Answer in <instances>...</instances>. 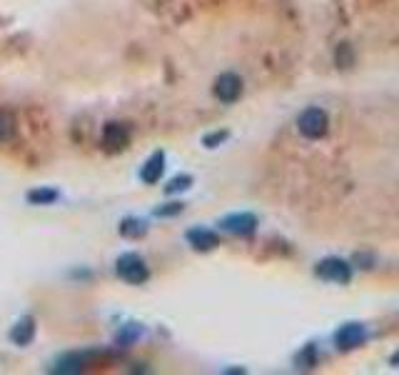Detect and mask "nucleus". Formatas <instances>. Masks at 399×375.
<instances>
[{"instance_id":"obj_5","label":"nucleus","mask_w":399,"mask_h":375,"mask_svg":"<svg viewBox=\"0 0 399 375\" xmlns=\"http://www.w3.org/2000/svg\"><path fill=\"white\" fill-rule=\"evenodd\" d=\"M242 93V80H240L235 73H222L217 80H215V95L220 103H235Z\"/></svg>"},{"instance_id":"obj_4","label":"nucleus","mask_w":399,"mask_h":375,"mask_svg":"<svg viewBox=\"0 0 399 375\" xmlns=\"http://www.w3.org/2000/svg\"><path fill=\"white\" fill-rule=\"evenodd\" d=\"M365 338H367V330L365 325H359V323H347V325H342L335 333V343L340 351H352V348L362 346Z\"/></svg>"},{"instance_id":"obj_9","label":"nucleus","mask_w":399,"mask_h":375,"mask_svg":"<svg viewBox=\"0 0 399 375\" xmlns=\"http://www.w3.org/2000/svg\"><path fill=\"white\" fill-rule=\"evenodd\" d=\"M162 170H165V153H152L150 160L145 163L140 178H143V183H147V185H155L162 178Z\"/></svg>"},{"instance_id":"obj_17","label":"nucleus","mask_w":399,"mask_h":375,"mask_svg":"<svg viewBox=\"0 0 399 375\" xmlns=\"http://www.w3.org/2000/svg\"><path fill=\"white\" fill-rule=\"evenodd\" d=\"M392 365H394V368H399V351L392 355Z\"/></svg>"},{"instance_id":"obj_3","label":"nucleus","mask_w":399,"mask_h":375,"mask_svg":"<svg viewBox=\"0 0 399 375\" xmlns=\"http://www.w3.org/2000/svg\"><path fill=\"white\" fill-rule=\"evenodd\" d=\"M314 273H317V278H322V281H330V283H340V285H344V283L352 281V268H349L344 260L340 258H324L317 263V268H314Z\"/></svg>"},{"instance_id":"obj_8","label":"nucleus","mask_w":399,"mask_h":375,"mask_svg":"<svg viewBox=\"0 0 399 375\" xmlns=\"http://www.w3.org/2000/svg\"><path fill=\"white\" fill-rule=\"evenodd\" d=\"M187 243H190L197 253H210L220 246V238H217V233H212V230L208 228H192L190 233H187Z\"/></svg>"},{"instance_id":"obj_6","label":"nucleus","mask_w":399,"mask_h":375,"mask_svg":"<svg viewBox=\"0 0 399 375\" xmlns=\"http://www.w3.org/2000/svg\"><path fill=\"white\" fill-rule=\"evenodd\" d=\"M222 228L232 235H252L257 230V218L252 213H232L222 220Z\"/></svg>"},{"instance_id":"obj_16","label":"nucleus","mask_w":399,"mask_h":375,"mask_svg":"<svg viewBox=\"0 0 399 375\" xmlns=\"http://www.w3.org/2000/svg\"><path fill=\"white\" fill-rule=\"evenodd\" d=\"M227 141V133L225 130H217V133H212V135H205V146L208 148H217L220 143H225Z\"/></svg>"},{"instance_id":"obj_13","label":"nucleus","mask_w":399,"mask_h":375,"mask_svg":"<svg viewBox=\"0 0 399 375\" xmlns=\"http://www.w3.org/2000/svg\"><path fill=\"white\" fill-rule=\"evenodd\" d=\"M145 225L138 223V220H125V223L120 225V233L125 235V238H140V235H145Z\"/></svg>"},{"instance_id":"obj_14","label":"nucleus","mask_w":399,"mask_h":375,"mask_svg":"<svg viewBox=\"0 0 399 375\" xmlns=\"http://www.w3.org/2000/svg\"><path fill=\"white\" fill-rule=\"evenodd\" d=\"M190 183H192L190 176H177V178H173V181H170V185L165 188V190H168V193H180V190H187V188H190Z\"/></svg>"},{"instance_id":"obj_11","label":"nucleus","mask_w":399,"mask_h":375,"mask_svg":"<svg viewBox=\"0 0 399 375\" xmlns=\"http://www.w3.org/2000/svg\"><path fill=\"white\" fill-rule=\"evenodd\" d=\"M55 200H58L55 190H30L28 193V203H33V206H50Z\"/></svg>"},{"instance_id":"obj_15","label":"nucleus","mask_w":399,"mask_h":375,"mask_svg":"<svg viewBox=\"0 0 399 375\" xmlns=\"http://www.w3.org/2000/svg\"><path fill=\"white\" fill-rule=\"evenodd\" d=\"M182 203H168V206H160L155 208V215L157 218H170V215H177V213H182Z\"/></svg>"},{"instance_id":"obj_2","label":"nucleus","mask_w":399,"mask_h":375,"mask_svg":"<svg viewBox=\"0 0 399 375\" xmlns=\"http://www.w3.org/2000/svg\"><path fill=\"white\" fill-rule=\"evenodd\" d=\"M117 276L122 278V281L133 283V285H140V283L147 281V265H145V260L140 258V255H135V253H125V255H120L117 258Z\"/></svg>"},{"instance_id":"obj_1","label":"nucleus","mask_w":399,"mask_h":375,"mask_svg":"<svg viewBox=\"0 0 399 375\" xmlns=\"http://www.w3.org/2000/svg\"><path fill=\"white\" fill-rule=\"evenodd\" d=\"M297 128L310 141H319V138H324L327 128H330V118H327V113L322 108H307L297 118Z\"/></svg>"},{"instance_id":"obj_7","label":"nucleus","mask_w":399,"mask_h":375,"mask_svg":"<svg viewBox=\"0 0 399 375\" xmlns=\"http://www.w3.org/2000/svg\"><path fill=\"white\" fill-rule=\"evenodd\" d=\"M103 146L110 153H117L128 146V128L122 123H108L103 130Z\"/></svg>"},{"instance_id":"obj_10","label":"nucleus","mask_w":399,"mask_h":375,"mask_svg":"<svg viewBox=\"0 0 399 375\" xmlns=\"http://www.w3.org/2000/svg\"><path fill=\"white\" fill-rule=\"evenodd\" d=\"M33 333H35L33 318H23V320L15 323V328L10 330V340L15 346H28L30 340H33Z\"/></svg>"},{"instance_id":"obj_12","label":"nucleus","mask_w":399,"mask_h":375,"mask_svg":"<svg viewBox=\"0 0 399 375\" xmlns=\"http://www.w3.org/2000/svg\"><path fill=\"white\" fill-rule=\"evenodd\" d=\"M13 128H15V123H13V115H10V113H6V111H0V146L13 138Z\"/></svg>"}]
</instances>
